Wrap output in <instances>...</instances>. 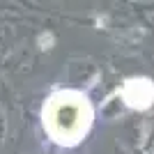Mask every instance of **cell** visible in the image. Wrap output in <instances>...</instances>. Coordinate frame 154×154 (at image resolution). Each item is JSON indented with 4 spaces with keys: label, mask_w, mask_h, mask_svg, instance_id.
Listing matches in <instances>:
<instances>
[{
    "label": "cell",
    "mask_w": 154,
    "mask_h": 154,
    "mask_svg": "<svg viewBox=\"0 0 154 154\" xmlns=\"http://www.w3.org/2000/svg\"><path fill=\"white\" fill-rule=\"evenodd\" d=\"M92 124V106L78 92H60L46 103L44 127L55 143L76 145Z\"/></svg>",
    "instance_id": "1"
},
{
    "label": "cell",
    "mask_w": 154,
    "mask_h": 154,
    "mask_svg": "<svg viewBox=\"0 0 154 154\" xmlns=\"http://www.w3.org/2000/svg\"><path fill=\"white\" fill-rule=\"evenodd\" d=\"M122 97L131 108H149L154 101V85L147 78H131L122 88Z\"/></svg>",
    "instance_id": "2"
}]
</instances>
